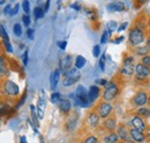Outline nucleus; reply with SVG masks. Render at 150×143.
Returning a JSON list of instances; mask_svg holds the SVG:
<instances>
[{
  "mask_svg": "<svg viewBox=\"0 0 150 143\" xmlns=\"http://www.w3.org/2000/svg\"><path fill=\"white\" fill-rule=\"evenodd\" d=\"M22 22H23V24H24L25 27H29V24H30V18H29V15L24 14V15L22 16Z\"/></svg>",
  "mask_w": 150,
  "mask_h": 143,
  "instance_id": "37",
  "label": "nucleus"
},
{
  "mask_svg": "<svg viewBox=\"0 0 150 143\" xmlns=\"http://www.w3.org/2000/svg\"><path fill=\"white\" fill-rule=\"evenodd\" d=\"M61 99V95L59 93V92H53L52 95H51V102L53 103V104H58V102Z\"/></svg>",
  "mask_w": 150,
  "mask_h": 143,
  "instance_id": "31",
  "label": "nucleus"
},
{
  "mask_svg": "<svg viewBox=\"0 0 150 143\" xmlns=\"http://www.w3.org/2000/svg\"><path fill=\"white\" fill-rule=\"evenodd\" d=\"M144 40H146L144 30L139 24L133 25L128 31V43H129V45L132 47H136V46L142 45L144 43Z\"/></svg>",
  "mask_w": 150,
  "mask_h": 143,
  "instance_id": "2",
  "label": "nucleus"
},
{
  "mask_svg": "<svg viewBox=\"0 0 150 143\" xmlns=\"http://www.w3.org/2000/svg\"><path fill=\"white\" fill-rule=\"evenodd\" d=\"M11 9H12V8H11V5H7V6L4 8V13H5V14H9Z\"/></svg>",
  "mask_w": 150,
  "mask_h": 143,
  "instance_id": "45",
  "label": "nucleus"
},
{
  "mask_svg": "<svg viewBox=\"0 0 150 143\" xmlns=\"http://www.w3.org/2000/svg\"><path fill=\"white\" fill-rule=\"evenodd\" d=\"M117 127H118V120H117V118L114 115H110L109 118L104 119L103 122H102V128L108 133L115 132Z\"/></svg>",
  "mask_w": 150,
  "mask_h": 143,
  "instance_id": "10",
  "label": "nucleus"
},
{
  "mask_svg": "<svg viewBox=\"0 0 150 143\" xmlns=\"http://www.w3.org/2000/svg\"><path fill=\"white\" fill-rule=\"evenodd\" d=\"M64 76L65 77H64V81H62V86L64 87H71V86H73V84L77 83L80 81L81 73L79 72V69H76L75 67L74 68L72 67Z\"/></svg>",
  "mask_w": 150,
  "mask_h": 143,
  "instance_id": "7",
  "label": "nucleus"
},
{
  "mask_svg": "<svg viewBox=\"0 0 150 143\" xmlns=\"http://www.w3.org/2000/svg\"><path fill=\"white\" fill-rule=\"evenodd\" d=\"M97 83H99L100 86H103V87H105V86H106V83H108V81H106V80H100V81H98Z\"/></svg>",
  "mask_w": 150,
  "mask_h": 143,
  "instance_id": "47",
  "label": "nucleus"
},
{
  "mask_svg": "<svg viewBox=\"0 0 150 143\" xmlns=\"http://www.w3.org/2000/svg\"><path fill=\"white\" fill-rule=\"evenodd\" d=\"M126 27H127V23H124V24H122L120 28H118V30H119V31H121V30H124Z\"/></svg>",
  "mask_w": 150,
  "mask_h": 143,
  "instance_id": "50",
  "label": "nucleus"
},
{
  "mask_svg": "<svg viewBox=\"0 0 150 143\" xmlns=\"http://www.w3.org/2000/svg\"><path fill=\"white\" fill-rule=\"evenodd\" d=\"M103 141H104V143H118L119 142V137L115 134V132H111V133H108L103 137Z\"/></svg>",
  "mask_w": 150,
  "mask_h": 143,
  "instance_id": "24",
  "label": "nucleus"
},
{
  "mask_svg": "<svg viewBox=\"0 0 150 143\" xmlns=\"http://www.w3.org/2000/svg\"><path fill=\"white\" fill-rule=\"evenodd\" d=\"M137 1H139V2H140V4H143V2H146V1H147V0H137Z\"/></svg>",
  "mask_w": 150,
  "mask_h": 143,
  "instance_id": "53",
  "label": "nucleus"
},
{
  "mask_svg": "<svg viewBox=\"0 0 150 143\" xmlns=\"http://www.w3.org/2000/svg\"><path fill=\"white\" fill-rule=\"evenodd\" d=\"M72 106H73L72 105V102L69 99H67V98H61L58 102V107H59L60 112L62 114H65V115L69 114V112L72 111Z\"/></svg>",
  "mask_w": 150,
  "mask_h": 143,
  "instance_id": "14",
  "label": "nucleus"
},
{
  "mask_svg": "<svg viewBox=\"0 0 150 143\" xmlns=\"http://www.w3.org/2000/svg\"><path fill=\"white\" fill-rule=\"evenodd\" d=\"M60 75H61L60 69H56L54 72L51 73V75H50V87H51L52 90H54L57 88L59 79H60Z\"/></svg>",
  "mask_w": 150,
  "mask_h": 143,
  "instance_id": "18",
  "label": "nucleus"
},
{
  "mask_svg": "<svg viewBox=\"0 0 150 143\" xmlns=\"http://www.w3.org/2000/svg\"><path fill=\"white\" fill-rule=\"evenodd\" d=\"M49 6H50V0H46V4H45V8H44V12H47V9H49Z\"/></svg>",
  "mask_w": 150,
  "mask_h": 143,
  "instance_id": "49",
  "label": "nucleus"
},
{
  "mask_svg": "<svg viewBox=\"0 0 150 143\" xmlns=\"http://www.w3.org/2000/svg\"><path fill=\"white\" fill-rule=\"evenodd\" d=\"M148 104L150 105V96H149V99H148Z\"/></svg>",
  "mask_w": 150,
  "mask_h": 143,
  "instance_id": "54",
  "label": "nucleus"
},
{
  "mask_svg": "<svg viewBox=\"0 0 150 143\" xmlns=\"http://www.w3.org/2000/svg\"><path fill=\"white\" fill-rule=\"evenodd\" d=\"M20 95L19 86L11 80L1 79L0 80V96L1 97H9L15 98Z\"/></svg>",
  "mask_w": 150,
  "mask_h": 143,
  "instance_id": "1",
  "label": "nucleus"
},
{
  "mask_svg": "<svg viewBox=\"0 0 150 143\" xmlns=\"http://www.w3.org/2000/svg\"><path fill=\"white\" fill-rule=\"evenodd\" d=\"M22 8L24 11V13L28 15L30 12V6H29V0H23L22 1Z\"/></svg>",
  "mask_w": 150,
  "mask_h": 143,
  "instance_id": "32",
  "label": "nucleus"
},
{
  "mask_svg": "<svg viewBox=\"0 0 150 143\" xmlns=\"http://www.w3.org/2000/svg\"><path fill=\"white\" fill-rule=\"evenodd\" d=\"M8 60L5 54H0V77H4L8 74Z\"/></svg>",
  "mask_w": 150,
  "mask_h": 143,
  "instance_id": "17",
  "label": "nucleus"
},
{
  "mask_svg": "<svg viewBox=\"0 0 150 143\" xmlns=\"http://www.w3.org/2000/svg\"><path fill=\"white\" fill-rule=\"evenodd\" d=\"M20 143H27L25 136H21V139H20Z\"/></svg>",
  "mask_w": 150,
  "mask_h": 143,
  "instance_id": "51",
  "label": "nucleus"
},
{
  "mask_svg": "<svg viewBox=\"0 0 150 143\" xmlns=\"http://www.w3.org/2000/svg\"><path fill=\"white\" fill-rule=\"evenodd\" d=\"M150 76V67L143 65L142 62L135 64L134 68V77L136 82H147Z\"/></svg>",
  "mask_w": 150,
  "mask_h": 143,
  "instance_id": "4",
  "label": "nucleus"
},
{
  "mask_svg": "<svg viewBox=\"0 0 150 143\" xmlns=\"http://www.w3.org/2000/svg\"><path fill=\"white\" fill-rule=\"evenodd\" d=\"M134 68H135V61H134V57L128 55L124 58L122 65L120 67V74L124 76H133L134 75Z\"/></svg>",
  "mask_w": 150,
  "mask_h": 143,
  "instance_id": "6",
  "label": "nucleus"
},
{
  "mask_svg": "<svg viewBox=\"0 0 150 143\" xmlns=\"http://www.w3.org/2000/svg\"><path fill=\"white\" fill-rule=\"evenodd\" d=\"M129 127L135 128L137 130H141V132H146L149 126L147 125V122L144 121V119H142V118H140L139 115L135 114V115L132 117L131 121H129Z\"/></svg>",
  "mask_w": 150,
  "mask_h": 143,
  "instance_id": "9",
  "label": "nucleus"
},
{
  "mask_svg": "<svg viewBox=\"0 0 150 143\" xmlns=\"http://www.w3.org/2000/svg\"><path fill=\"white\" fill-rule=\"evenodd\" d=\"M99 96H100V88L98 86H91L88 91V99H89L90 104L95 103L99 98Z\"/></svg>",
  "mask_w": 150,
  "mask_h": 143,
  "instance_id": "16",
  "label": "nucleus"
},
{
  "mask_svg": "<svg viewBox=\"0 0 150 143\" xmlns=\"http://www.w3.org/2000/svg\"><path fill=\"white\" fill-rule=\"evenodd\" d=\"M44 9L42 8V7H36L35 9H34V15H35V18H42L44 16Z\"/></svg>",
  "mask_w": 150,
  "mask_h": 143,
  "instance_id": "29",
  "label": "nucleus"
},
{
  "mask_svg": "<svg viewBox=\"0 0 150 143\" xmlns=\"http://www.w3.org/2000/svg\"><path fill=\"white\" fill-rule=\"evenodd\" d=\"M22 61H23V65L24 66L28 65V51H24V53L22 55Z\"/></svg>",
  "mask_w": 150,
  "mask_h": 143,
  "instance_id": "41",
  "label": "nucleus"
},
{
  "mask_svg": "<svg viewBox=\"0 0 150 143\" xmlns=\"http://www.w3.org/2000/svg\"><path fill=\"white\" fill-rule=\"evenodd\" d=\"M103 143H104V142H103Z\"/></svg>",
  "mask_w": 150,
  "mask_h": 143,
  "instance_id": "57",
  "label": "nucleus"
},
{
  "mask_svg": "<svg viewBox=\"0 0 150 143\" xmlns=\"http://www.w3.org/2000/svg\"><path fill=\"white\" fill-rule=\"evenodd\" d=\"M0 36L2 37V39H7L8 38V34H7V31H6V29H5V27L2 24H0Z\"/></svg>",
  "mask_w": 150,
  "mask_h": 143,
  "instance_id": "36",
  "label": "nucleus"
},
{
  "mask_svg": "<svg viewBox=\"0 0 150 143\" xmlns=\"http://www.w3.org/2000/svg\"><path fill=\"white\" fill-rule=\"evenodd\" d=\"M135 114L139 115L142 119H150V106H141L137 107V110L135 111Z\"/></svg>",
  "mask_w": 150,
  "mask_h": 143,
  "instance_id": "20",
  "label": "nucleus"
},
{
  "mask_svg": "<svg viewBox=\"0 0 150 143\" xmlns=\"http://www.w3.org/2000/svg\"><path fill=\"white\" fill-rule=\"evenodd\" d=\"M148 99H149V93L144 90H139L131 99L132 106L134 107H141L148 104Z\"/></svg>",
  "mask_w": 150,
  "mask_h": 143,
  "instance_id": "8",
  "label": "nucleus"
},
{
  "mask_svg": "<svg viewBox=\"0 0 150 143\" xmlns=\"http://www.w3.org/2000/svg\"><path fill=\"white\" fill-rule=\"evenodd\" d=\"M99 120H100V118H99V115L97 114V112H96L95 110L90 111V112L88 113L87 119H86L88 126H89L90 128H93V129L97 128V127L99 126Z\"/></svg>",
  "mask_w": 150,
  "mask_h": 143,
  "instance_id": "13",
  "label": "nucleus"
},
{
  "mask_svg": "<svg viewBox=\"0 0 150 143\" xmlns=\"http://www.w3.org/2000/svg\"><path fill=\"white\" fill-rule=\"evenodd\" d=\"M104 88L105 89L102 93V101H105V102H110V103L113 102L120 92V88H119V86L115 81L108 82Z\"/></svg>",
  "mask_w": 150,
  "mask_h": 143,
  "instance_id": "3",
  "label": "nucleus"
},
{
  "mask_svg": "<svg viewBox=\"0 0 150 143\" xmlns=\"http://www.w3.org/2000/svg\"><path fill=\"white\" fill-rule=\"evenodd\" d=\"M125 9V5L122 2H113L108 6V11L110 12H122Z\"/></svg>",
  "mask_w": 150,
  "mask_h": 143,
  "instance_id": "25",
  "label": "nucleus"
},
{
  "mask_svg": "<svg viewBox=\"0 0 150 143\" xmlns=\"http://www.w3.org/2000/svg\"><path fill=\"white\" fill-rule=\"evenodd\" d=\"M46 106V102L43 97H40L38 99V104H37V115L38 119H43L44 118V110Z\"/></svg>",
  "mask_w": 150,
  "mask_h": 143,
  "instance_id": "21",
  "label": "nucleus"
},
{
  "mask_svg": "<svg viewBox=\"0 0 150 143\" xmlns=\"http://www.w3.org/2000/svg\"><path fill=\"white\" fill-rule=\"evenodd\" d=\"M129 137H131V141L135 143H146V141H147L144 132L137 130V129L132 128V127H129Z\"/></svg>",
  "mask_w": 150,
  "mask_h": 143,
  "instance_id": "12",
  "label": "nucleus"
},
{
  "mask_svg": "<svg viewBox=\"0 0 150 143\" xmlns=\"http://www.w3.org/2000/svg\"><path fill=\"white\" fill-rule=\"evenodd\" d=\"M13 112V108L11 107V105L5 102V101H1L0 102V117H5V115H11Z\"/></svg>",
  "mask_w": 150,
  "mask_h": 143,
  "instance_id": "19",
  "label": "nucleus"
},
{
  "mask_svg": "<svg viewBox=\"0 0 150 143\" xmlns=\"http://www.w3.org/2000/svg\"><path fill=\"white\" fill-rule=\"evenodd\" d=\"M27 35H28V38H29V39H33V38H34V30H33V29H28Z\"/></svg>",
  "mask_w": 150,
  "mask_h": 143,
  "instance_id": "44",
  "label": "nucleus"
},
{
  "mask_svg": "<svg viewBox=\"0 0 150 143\" xmlns=\"http://www.w3.org/2000/svg\"><path fill=\"white\" fill-rule=\"evenodd\" d=\"M82 143H99V139L96 135H88L83 139Z\"/></svg>",
  "mask_w": 150,
  "mask_h": 143,
  "instance_id": "27",
  "label": "nucleus"
},
{
  "mask_svg": "<svg viewBox=\"0 0 150 143\" xmlns=\"http://www.w3.org/2000/svg\"><path fill=\"white\" fill-rule=\"evenodd\" d=\"M140 62H142L143 65H146V66L150 67V54H148V55H144V57H142Z\"/></svg>",
  "mask_w": 150,
  "mask_h": 143,
  "instance_id": "34",
  "label": "nucleus"
},
{
  "mask_svg": "<svg viewBox=\"0 0 150 143\" xmlns=\"http://www.w3.org/2000/svg\"><path fill=\"white\" fill-rule=\"evenodd\" d=\"M13 31H14V35L18 36V37H20V36L22 35V27H21L20 23H15V24H14Z\"/></svg>",
  "mask_w": 150,
  "mask_h": 143,
  "instance_id": "30",
  "label": "nucleus"
},
{
  "mask_svg": "<svg viewBox=\"0 0 150 143\" xmlns=\"http://www.w3.org/2000/svg\"><path fill=\"white\" fill-rule=\"evenodd\" d=\"M4 1H5V0H0V4H2V2H4Z\"/></svg>",
  "mask_w": 150,
  "mask_h": 143,
  "instance_id": "55",
  "label": "nucleus"
},
{
  "mask_svg": "<svg viewBox=\"0 0 150 143\" xmlns=\"http://www.w3.org/2000/svg\"><path fill=\"white\" fill-rule=\"evenodd\" d=\"M72 62H73V60H72V55H66L62 60H61V62H60V73L62 74V75H65L67 72L69 71L71 68H72Z\"/></svg>",
  "mask_w": 150,
  "mask_h": 143,
  "instance_id": "15",
  "label": "nucleus"
},
{
  "mask_svg": "<svg viewBox=\"0 0 150 143\" xmlns=\"http://www.w3.org/2000/svg\"><path fill=\"white\" fill-rule=\"evenodd\" d=\"M76 122H77V115H75V114L74 115H71V117L67 119L66 124H65L66 130H67V132H72L75 128V126H76Z\"/></svg>",
  "mask_w": 150,
  "mask_h": 143,
  "instance_id": "22",
  "label": "nucleus"
},
{
  "mask_svg": "<svg viewBox=\"0 0 150 143\" xmlns=\"http://www.w3.org/2000/svg\"><path fill=\"white\" fill-rule=\"evenodd\" d=\"M25 99H27V91H24V93H23V96L20 98V101H19V103L16 104V108H19V107H21L23 104H24V102H25Z\"/></svg>",
  "mask_w": 150,
  "mask_h": 143,
  "instance_id": "35",
  "label": "nucleus"
},
{
  "mask_svg": "<svg viewBox=\"0 0 150 143\" xmlns=\"http://www.w3.org/2000/svg\"><path fill=\"white\" fill-rule=\"evenodd\" d=\"M86 62H87V60H86L84 57H82V55H77L76 59H75V68H76V69H81V68H83L84 65H86Z\"/></svg>",
  "mask_w": 150,
  "mask_h": 143,
  "instance_id": "26",
  "label": "nucleus"
},
{
  "mask_svg": "<svg viewBox=\"0 0 150 143\" xmlns=\"http://www.w3.org/2000/svg\"><path fill=\"white\" fill-rule=\"evenodd\" d=\"M99 67H100L102 71L105 69V55H104V54L102 55V58H100V60H99Z\"/></svg>",
  "mask_w": 150,
  "mask_h": 143,
  "instance_id": "39",
  "label": "nucleus"
},
{
  "mask_svg": "<svg viewBox=\"0 0 150 143\" xmlns=\"http://www.w3.org/2000/svg\"><path fill=\"white\" fill-rule=\"evenodd\" d=\"M0 51H1V47H0ZM0 54H1V53H0Z\"/></svg>",
  "mask_w": 150,
  "mask_h": 143,
  "instance_id": "56",
  "label": "nucleus"
},
{
  "mask_svg": "<svg viewBox=\"0 0 150 143\" xmlns=\"http://www.w3.org/2000/svg\"><path fill=\"white\" fill-rule=\"evenodd\" d=\"M110 31L109 30H105L104 33H103V35L100 37V44H105L106 42H108V38H109V36H110Z\"/></svg>",
  "mask_w": 150,
  "mask_h": 143,
  "instance_id": "33",
  "label": "nucleus"
},
{
  "mask_svg": "<svg viewBox=\"0 0 150 143\" xmlns=\"http://www.w3.org/2000/svg\"><path fill=\"white\" fill-rule=\"evenodd\" d=\"M58 46H59L61 50H65V49H66V46H67V42H65V40L59 42V43H58Z\"/></svg>",
  "mask_w": 150,
  "mask_h": 143,
  "instance_id": "42",
  "label": "nucleus"
},
{
  "mask_svg": "<svg viewBox=\"0 0 150 143\" xmlns=\"http://www.w3.org/2000/svg\"><path fill=\"white\" fill-rule=\"evenodd\" d=\"M95 111L97 112V114L99 115L100 119H106L110 115H112L113 112V105L110 102H105V101H100L97 106L95 107Z\"/></svg>",
  "mask_w": 150,
  "mask_h": 143,
  "instance_id": "5",
  "label": "nucleus"
},
{
  "mask_svg": "<svg viewBox=\"0 0 150 143\" xmlns=\"http://www.w3.org/2000/svg\"><path fill=\"white\" fill-rule=\"evenodd\" d=\"M144 42H146V45L148 46V49L150 50V34L147 36V38H146V40H144Z\"/></svg>",
  "mask_w": 150,
  "mask_h": 143,
  "instance_id": "46",
  "label": "nucleus"
},
{
  "mask_svg": "<svg viewBox=\"0 0 150 143\" xmlns=\"http://www.w3.org/2000/svg\"><path fill=\"white\" fill-rule=\"evenodd\" d=\"M76 5H77V4H74V5H72V7H73V8H75L76 11H79V9H80V6H76Z\"/></svg>",
  "mask_w": 150,
  "mask_h": 143,
  "instance_id": "52",
  "label": "nucleus"
},
{
  "mask_svg": "<svg viewBox=\"0 0 150 143\" xmlns=\"http://www.w3.org/2000/svg\"><path fill=\"white\" fill-rule=\"evenodd\" d=\"M2 45H4V47H5V51H7L8 53H12V52H13V46H12V44L9 43V38L2 39Z\"/></svg>",
  "mask_w": 150,
  "mask_h": 143,
  "instance_id": "28",
  "label": "nucleus"
},
{
  "mask_svg": "<svg viewBox=\"0 0 150 143\" xmlns=\"http://www.w3.org/2000/svg\"><path fill=\"white\" fill-rule=\"evenodd\" d=\"M121 40H124V37H122V36H121V37H118V38H115V39H114V43H117V44H118V43H120Z\"/></svg>",
  "mask_w": 150,
  "mask_h": 143,
  "instance_id": "48",
  "label": "nucleus"
},
{
  "mask_svg": "<svg viewBox=\"0 0 150 143\" xmlns=\"http://www.w3.org/2000/svg\"><path fill=\"white\" fill-rule=\"evenodd\" d=\"M134 52L136 55H140V57H144V55H148L150 54V50L148 49L147 45H140V46H136L134 47Z\"/></svg>",
  "mask_w": 150,
  "mask_h": 143,
  "instance_id": "23",
  "label": "nucleus"
},
{
  "mask_svg": "<svg viewBox=\"0 0 150 143\" xmlns=\"http://www.w3.org/2000/svg\"><path fill=\"white\" fill-rule=\"evenodd\" d=\"M18 12H19V5H15V6H14V8H12V9H11L9 15H11V16H14V15H16V14H18Z\"/></svg>",
  "mask_w": 150,
  "mask_h": 143,
  "instance_id": "40",
  "label": "nucleus"
},
{
  "mask_svg": "<svg viewBox=\"0 0 150 143\" xmlns=\"http://www.w3.org/2000/svg\"><path fill=\"white\" fill-rule=\"evenodd\" d=\"M109 28H110V33H111V31H112V30H114V29H115V28H117V23H115V22H110V23H109Z\"/></svg>",
  "mask_w": 150,
  "mask_h": 143,
  "instance_id": "43",
  "label": "nucleus"
},
{
  "mask_svg": "<svg viewBox=\"0 0 150 143\" xmlns=\"http://www.w3.org/2000/svg\"><path fill=\"white\" fill-rule=\"evenodd\" d=\"M93 54H94L95 58L99 57V54H100V46H99V45H95V46H94V50H93Z\"/></svg>",
  "mask_w": 150,
  "mask_h": 143,
  "instance_id": "38",
  "label": "nucleus"
},
{
  "mask_svg": "<svg viewBox=\"0 0 150 143\" xmlns=\"http://www.w3.org/2000/svg\"><path fill=\"white\" fill-rule=\"evenodd\" d=\"M115 134L119 137V141H131L129 137V127L125 124H118Z\"/></svg>",
  "mask_w": 150,
  "mask_h": 143,
  "instance_id": "11",
  "label": "nucleus"
}]
</instances>
